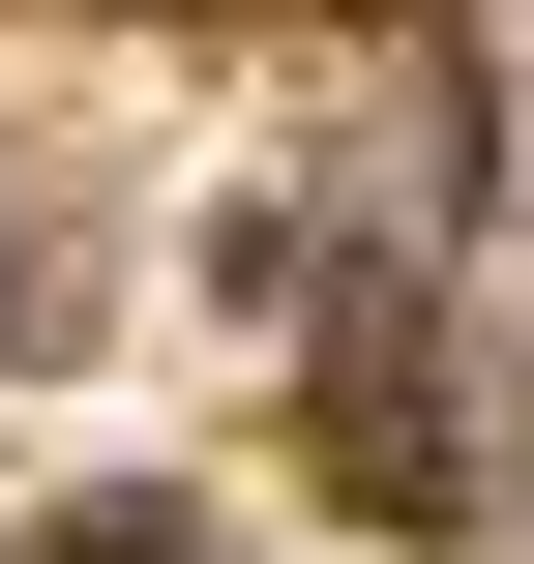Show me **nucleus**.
Instances as JSON below:
<instances>
[{"label":"nucleus","instance_id":"1","mask_svg":"<svg viewBox=\"0 0 534 564\" xmlns=\"http://www.w3.org/2000/svg\"><path fill=\"white\" fill-rule=\"evenodd\" d=\"M30 564H208V506H59Z\"/></svg>","mask_w":534,"mask_h":564}]
</instances>
